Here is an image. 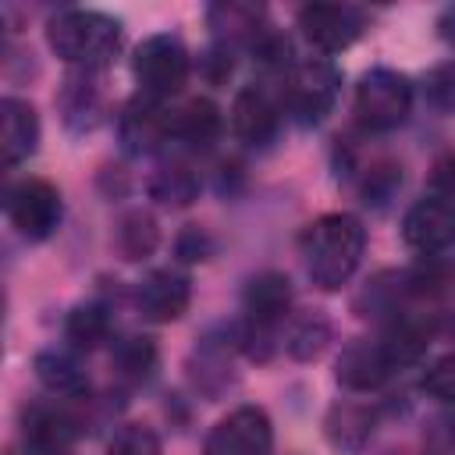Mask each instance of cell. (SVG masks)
Returning <instances> with one entry per match:
<instances>
[{"label": "cell", "instance_id": "1", "mask_svg": "<svg viewBox=\"0 0 455 455\" xmlns=\"http://www.w3.org/2000/svg\"><path fill=\"white\" fill-rule=\"evenodd\" d=\"M299 249L309 281L323 291H338L363 259L366 231L352 213H323L302 231Z\"/></svg>", "mask_w": 455, "mask_h": 455}, {"label": "cell", "instance_id": "2", "mask_svg": "<svg viewBox=\"0 0 455 455\" xmlns=\"http://www.w3.org/2000/svg\"><path fill=\"white\" fill-rule=\"evenodd\" d=\"M50 50L82 71H100L114 60L121 50V21L103 11L89 7H68L46 25Z\"/></svg>", "mask_w": 455, "mask_h": 455}, {"label": "cell", "instance_id": "3", "mask_svg": "<svg viewBox=\"0 0 455 455\" xmlns=\"http://www.w3.org/2000/svg\"><path fill=\"white\" fill-rule=\"evenodd\" d=\"M352 110L363 132L384 135L409 121L412 114V82L395 68H370L352 96Z\"/></svg>", "mask_w": 455, "mask_h": 455}, {"label": "cell", "instance_id": "4", "mask_svg": "<svg viewBox=\"0 0 455 455\" xmlns=\"http://www.w3.org/2000/svg\"><path fill=\"white\" fill-rule=\"evenodd\" d=\"M341 92V71L334 60L327 57H309V60H299L291 64V71L281 78V107L302 124V128H313L320 124L334 100Z\"/></svg>", "mask_w": 455, "mask_h": 455}, {"label": "cell", "instance_id": "5", "mask_svg": "<svg viewBox=\"0 0 455 455\" xmlns=\"http://www.w3.org/2000/svg\"><path fill=\"white\" fill-rule=\"evenodd\" d=\"M188 68H192L188 50L171 32L146 36L132 57V75L139 82V92L149 100H160V103L181 92V85L188 82Z\"/></svg>", "mask_w": 455, "mask_h": 455}, {"label": "cell", "instance_id": "6", "mask_svg": "<svg viewBox=\"0 0 455 455\" xmlns=\"http://www.w3.org/2000/svg\"><path fill=\"white\" fill-rule=\"evenodd\" d=\"M7 217L21 238L46 242L60 228V217H64L57 185H50L46 178H21L18 185L7 188Z\"/></svg>", "mask_w": 455, "mask_h": 455}, {"label": "cell", "instance_id": "7", "mask_svg": "<svg viewBox=\"0 0 455 455\" xmlns=\"http://www.w3.org/2000/svg\"><path fill=\"white\" fill-rule=\"evenodd\" d=\"M274 423L259 405L231 409L206 437V455H270Z\"/></svg>", "mask_w": 455, "mask_h": 455}, {"label": "cell", "instance_id": "8", "mask_svg": "<svg viewBox=\"0 0 455 455\" xmlns=\"http://www.w3.org/2000/svg\"><path fill=\"white\" fill-rule=\"evenodd\" d=\"M363 11L352 4H306L299 7V28L302 36L323 50V53H341L348 50L359 32H363Z\"/></svg>", "mask_w": 455, "mask_h": 455}, {"label": "cell", "instance_id": "9", "mask_svg": "<svg viewBox=\"0 0 455 455\" xmlns=\"http://www.w3.org/2000/svg\"><path fill=\"white\" fill-rule=\"evenodd\" d=\"M117 139L135 156L153 153L156 146L174 139V114H167L160 100H149V96L139 92L117 114Z\"/></svg>", "mask_w": 455, "mask_h": 455}, {"label": "cell", "instance_id": "10", "mask_svg": "<svg viewBox=\"0 0 455 455\" xmlns=\"http://www.w3.org/2000/svg\"><path fill=\"white\" fill-rule=\"evenodd\" d=\"M395 370H398V363H395L391 348L384 345V338H355L341 348V355L334 363V377L348 391H373V387L387 384Z\"/></svg>", "mask_w": 455, "mask_h": 455}, {"label": "cell", "instance_id": "11", "mask_svg": "<svg viewBox=\"0 0 455 455\" xmlns=\"http://www.w3.org/2000/svg\"><path fill=\"white\" fill-rule=\"evenodd\" d=\"M277 128H281V100H274L267 85H256V82L242 85L231 103V132L245 146H267L274 142Z\"/></svg>", "mask_w": 455, "mask_h": 455}, {"label": "cell", "instance_id": "12", "mask_svg": "<svg viewBox=\"0 0 455 455\" xmlns=\"http://www.w3.org/2000/svg\"><path fill=\"white\" fill-rule=\"evenodd\" d=\"M402 242L423 256H434L455 242V210L441 199H416L402 217Z\"/></svg>", "mask_w": 455, "mask_h": 455}, {"label": "cell", "instance_id": "13", "mask_svg": "<svg viewBox=\"0 0 455 455\" xmlns=\"http://www.w3.org/2000/svg\"><path fill=\"white\" fill-rule=\"evenodd\" d=\"M188 299H192L188 277L181 270H171V267L149 270L139 281V288H135V306H139V313L149 323H171V320H178L188 309Z\"/></svg>", "mask_w": 455, "mask_h": 455}, {"label": "cell", "instance_id": "14", "mask_svg": "<svg viewBox=\"0 0 455 455\" xmlns=\"http://www.w3.org/2000/svg\"><path fill=\"white\" fill-rule=\"evenodd\" d=\"M242 309H245V323L277 334V327L288 320L291 309V281L281 270H263L249 277L242 291Z\"/></svg>", "mask_w": 455, "mask_h": 455}, {"label": "cell", "instance_id": "15", "mask_svg": "<svg viewBox=\"0 0 455 455\" xmlns=\"http://www.w3.org/2000/svg\"><path fill=\"white\" fill-rule=\"evenodd\" d=\"M39 114L28 100L21 96H4L0 103V149H4V164L18 167L25 164L36 149H39Z\"/></svg>", "mask_w": 455, "mask_h": 455}, {"label": "cell", "instance_id": "16", "mask_svg": "<svg viewBox=\"0 0 455 455\" xmlns=\"http://www.w3.org/2000/svg\"><path fill=\"white\" fill-rule=\"evenodd\" d=\"M206 21L217 36V43L224 46H256V39L270 28L267 25V11L259 4H242V0H220V4H210L206 11Z\"/></svg>", "mask_w": 455, "mask_h": 455}, {"label": "cell", "instance_id": "17", "mask_svg": "<svg viewBox=\"0 0 455 455\" xmlns=\"http://www.w3.org/2000/svg\"><path fill=\"white\" fill-rule=\"evenodd\" d=\"M57 107L64 114V124L75 132H89L100 124L103 117V89H100V71H82L75 68L60 92H57Z\"/></svg>", "mask_w": 455, "mask_h": 455}, {"label": "cell", "instance_id": "18", "mask_svg": "<svg viewBox=\"0 0 455 455\" xmlns=\"http://www.w3.org/2000/svg\"><path fill=\"white\" fill-rule=\"evenodd\" d=\"M21 427H25V441L43 455H57L78 437V419L64 405H50V402L28 405Z\"/></svg>", "mask_w": 455, "mask_h": 455}, {"label": "cell", "instance_id": "19", "mask_svg": "<svg viewBox=\"0 0 455 455\" xmlns=\"http://www.w3.org/2000/svg\"><path fill=\"white\" fill-rule=\"evenodd\" d=\"M373 409L370 405H359V402H338L331 405L327 419H323V434L334 448L341 451H359L370 437H373Z\"/></svg>", "mask_w": 455, "mask_h": 455}, {"label": "cell", "instance_id": "20", "mask_svg": "<svg viewBox=\"0 0 455 455\" xmlns=\"http://www.w3.org/2000/svg\"><path fill=\"white\" fill-rule=\"evenodd\" d=\"M36 377H39V384L50 395H60V398H78L89 387V377H85L78 355L75 352H64V348L39 352L36 355Z\"/></svg>", "mask_w": 455, "mask_h": 455}, {"label": "cell", "instance_id": "21", "mask_svg": "<svg viewBox=\"0 0 455 455\" xmlns=\"http://www.w3.org/2000/svg\"><path fill=\"white\" fill-rule=\"evenodd\" d=\"M220 124H224V117H220L217 103L206 100V96H196V100H188L174 114V139L185 142V146H192V149H206V146L217 142Z\"/></svg>", "mask_w": 455, "mask_h": 455}, {"label": "cell", "instance_id": "22", "mask_svg": "<svg viewBox=\"0 0 455 455\" xmlns=\"http://www.w3.org/2000/svg\"><path fill=\"white\" fill-rule=\"evenodd\" d=\"M156 242H160V228H156V217L149 210H128V213H121V220L114 228V249L121 252V259L139 263V259L153 256Z\"/></svg>", "mask_w": 455, "mask_h": 455}, {"label": "cell", "instance_id": "23", "mask_svg": "<svg viewBox=\"0 0 455 455\" xmlns=\"http://www.w3.org/2000/svg\"><path fill=\"white\" fill-rule=\"evenodd\" d=\"M110 327H114V320L103 302H78L64 320V338L71 341V348L92 352L110 338Z\"/></svg>", "mask_w": 455, "mask_h": 455}, {"label": "cell", "instance_id": "24", "mask_svg": "<svg viewBox=\"0 0 455 455\" xmlns=\"http://www.w3.org/2000/svg\"><path fill=\"white\" fill-rule=\"evenodd\" d=\"M156 359H160V352H156V341H153V338H146V334H128V338H121V341L114 345L110 366H114V373H117L121 380H128V384H146V380L153 377V370H156Z\"/></svg>", "mask_w": 455, "mask_h": 455}, {"label": "cell", "instance_id": "25", "mask_svg": "<svg viewBox=\"0 0 455 455\" xmlns=\"http://www.w3.org/2000/svg\"><path fill=\"white\" fill-rule=\"evenodd\" d=\"M192 377L196 387H203L210 398L220 395L231 384V359H228V334L224 338H203L192 355Z\"/></svg>", "mask_w": 455, "mask_h": 455}, {"label": "cell", "instance_id": "26", "mask_svg": "<svg viewBox=\"0 0 455 455\" xmlns=\"http://www.w3.org/2000/svg\"><path fill=\"white\" fill-rule=\"evenodd\" d=\"M149 196L164 206H188L199 196V174L185 160H167L149 178Z\"/></svg>", "mask_w": 455, "mask_h": 455}, {"label": "cell", "instance_id": "27", "mask_svg": "<svg viewBox=\"0 0 455 455\" xmlns=\"http://www.w3.org/2000/svg\"><path fill=\"white\" fill-rule=\"evenodd\" d=\"M327 341H331V323L320 313H299V316H291V323L284 331L288 355L291 359H302V363L306 359H316L327 348Z\"/></svg>", "mask_w": 455, "mask_h": 455}, {"label": "cell", "instance_id": "28", "mask_svg": "<svg viewBox=\"0 0 455 455\" xmlns=\"http://www.w3.org/2000/svg\"><path fill=\"white\" fill-rule=\"evenodd\" d=\"M107 455H160V437L146 423H124L110 437Z\"/></svg>", "mask_w": 455, "mask_h": 455}, {"label": "cell", "instance_id": "29", "mask_svg": "<svg viewBox=\"0 0 455 455\" xmlns=\"http://www.w3.org/2000/svg\"><path fill=\"white\" fill-rule=\"evenodd\" d=\"M419 387H423L430 398L455 405V352H451V355H441V359H434V363L423 370V380H419Z\"/></svg>", "mask_w": 455, "mask_h": 455}, {"label": "cell", "instance_id": "30", "mask_svg": "<svg viewBox=\"0 0 455 455\" xmlns=\"http://www.w3.org/2000/svg\"><path fill=\"white\" fill-rule=\"evenodd\" d=\"M174 252H178L181 263H203V259L213 256V238H210L206 228L185 224V228L178 231V238H174Z\"/></svg>", "mask_w": 455, "mask_h": 455}, {"label": "cell", "instance_id": "31", "mask_svg": "<svg viewBox=\"0 0 455 455\" xmlns=\"http://www.w3.org/2000/svg\"><path fill=\"white\" fill-rule=\"evenodd\" d=\"M427 100L437 110H455V64H441L427 75Z\"/></svg>", "mask_w": 455, "mask_h": 455}, {"label": "cell", "instance_id": "32", "mask_svg": "<svg viewBox=\"0 0 455 455\" xmlns=\"http://www.w3.org/2000/svg\"><path fill=\"white\" fill-rule=\"evenodd\" d=\"M430 185H434V199H441V203H448L455 210V153L434 164Z\"/></svg>", "mask_w": 455, "mask_h": 455}, {"label": "cell", "instance_id": "33", "mask_svg": "<svg viewBox=\"0 0 455 455\" xmlns=\"http://www.w3.org/2000/svg\"><path fill=\"white\" fill-rule=\"evenodd\" d=\"M231 53H235V50L224 46V43H213V46L206 50V57H203V71H206L210 82H224V78L231 75V68H235Z\"/></svg>", "mask_w": 455, "mask_h": 455}, {"label": "cell", "instance_id": "34", "mask_svg": "<svg viewBox=\"0 0 455 455\" xmlns=\"http://www.w3.org/2000/svg\"><path fill=\"white\" fill-rule=\"evenodd\" d=\"M437 36L455 50V4H451V7H444V11L437 14Z\"/></svg>", "mask_w": 455, "mask_h": 455}, {"label": "cell", "instance_id": "35", "mask_svg": "<svg viewBox=\"0 0 455 455\" xmlns=\"http://www.w3.org/2000/svg\"><path fill=\"white\" fill-rule=\"evenodd\" d=\"M434 455H455V448H448V451H434Z\"/></svg>", "mask_w": 455, "mask_h": 455}]
</instances>
